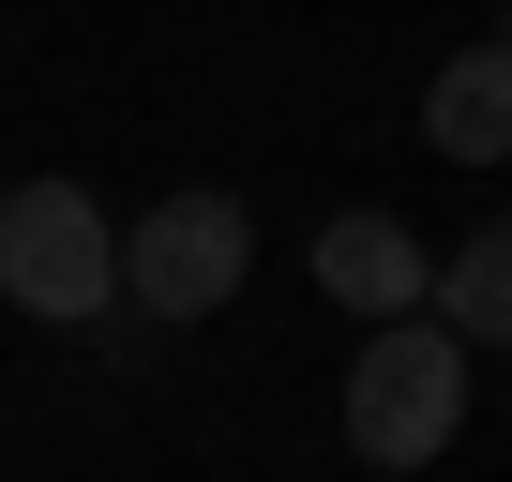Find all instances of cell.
I'll list each match as a JSON object with an SVG mask.
<instances>
[{
  "label": "cell",
  "instance_id": "obj_1",
  "mask_svg": "<svg viewBox=\"0 0 512 482\" xmlns=\"http://www.w3.org/2000/svg\"><path fill=\"white\" fill-rule=\"evenodd\" d=\"M467 332L422 302V317H362V362H347V452L362 467H437L467 437Z\"/></svg>",
  "mask_w": 512,
  "mask_h": 482
},
{
  "label": "cell",
  "instance_id": "obj_2",
  "mask_svg": "<svg viewBox=\"0 0 512 482\" xmlns=\"http://www.w3.org/2000/svg\"><path fill=\"white\" fill-rule=\"evenodd\" d=\"M0 302L61 317V332L121 302V226H106L91 181H16V196H0Z\"/></svg>",
  "mask_w": 512,
  "mask_h": 482
},
{
  "label": "cell",
  "instance_id": "obj_3",
  "mask_svg": "<svg viewBox=\"0 0 512 482\" xmlns=\"http://www.w3.org/2000/svg\"><path fill=\"white\" fill-rule=\"evenodd\" d=\"M241 272H256V211L241 196H211V181H181V196H151L136 211V241H121V302L136 317H226L241 302Z\"/></svg>",
  "mask_w": 512,
  "mask_h": 482
},
{
  "label": "cell",
  "instance_id": "obj_4",
  "mask_svg": "<svg viewBox=\"0 0 512 482\" xmlns=\"http://www.w3.org/2000/svg\"><path fill=\"white\" fill-rule=\"evenodd\" d=\"M317 287H332L347 317H422V302H437V257H422L392 211H332V226H317Z\"/></svg>",
  "mask_w": 512,
  "mask_h": 482
},
{
  "label": "cell",
  "instance_id": "obj_5",
  "mask_svg": "<svg viewBox=\"0 0 512 482\" xmlns=\"http://www.w3.org/2000/svg\"><path fill=\"white\" fill-rule=\"evenodd\" d=\"M422 151H452V166H497V151H512V31L437 61V91H422Z\"/></svg>",
  "mask_w": 512,
  "mask_h": 482
},
{
  "label": "cell",
  "instance_id": "obj_6",
  "mask_svg": "<svg viewBox=\"0 0 512 482\" xmlns=\"http://www.w3.org/2000/svg\"><path fill=\"white\" fill-rule=\"evenodd\" d=\"M437 317H452L467 347H512V211H482L452 257H437Z\"/></svg>",
  "mask_w": 512,
  "mask_h": 482
}]
</instances>
